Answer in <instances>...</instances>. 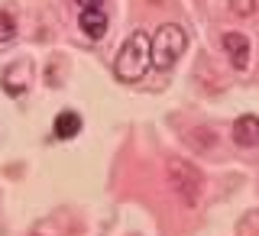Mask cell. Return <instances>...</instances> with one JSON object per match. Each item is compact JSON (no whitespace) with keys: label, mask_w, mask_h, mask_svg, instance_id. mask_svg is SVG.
<instances>
[{"label":"cell","mask_w":259,"mask_h":236,"mask_svg":"<svg viewBox=\"0 0 259 236\" xmlns=\"http://www.w3.org/2000/svg\"><path fill=\"white\" fill-rule=\"evenodd\" d=\"M78 23H81V29H84L88 39H104V36H107V26H110L104 7H81Z\"/></svg>","instance_id":"cell-5"},{"label":"cell","mask_w":259,"mask_h":236,"mask_svg":"<svg viewBox=\"0 0 259 236\" xmlns=\"http://www.w3.org/2000/svg\"><path fill=\"white\" fill-rule=\"evenodd\" d=\"M227 7L237 16H253L256 13V0H227Z\"/></svg>","instance_id":"cell-10"},{"label":"cell","mask_w":259,"mask_h":236,"mask_svg":"<svg viewBox=\"0 0 259 236\" xmlns=\"http://www.w3.org/2000/svg\"><path fill=\"white\" fill-rule=\"evenodd\" d=\"M107 0H78V7H104Z\"/></svg>","instance_id":"cell-11"},{"label":"cell","mask_w":259,"mask_h":236,"mask_svg":"<svg viewBox=\"0 0 259 236\" xmlns=\"http://www.w3.org/2000/svg\"><path fill=\"white\" fill-rule=\"evenodd\" d=\"M149 52L156 68H172V65L188 52V32L178 23H165L156 29V36H149Z\"/></svg>","instance_id":"cell-3"},{"label":"cell","mask_w":259,"mask_h":236,"mask_svg":"<svg viewBox=\"0 0 259 236\" xmlns=\"http://www.w3.org/2000/svg\"><path fill=\"white\" fill-rule=\"evenodd\" d=\"M29 62H13L10 68L4 71V91L10 94V97H20L23 91L29 87Z\"/></svg>","instance_id":"cell-7"},{"label":"cell","mask_w":259,"mask_h":236,"mask_svg":"<svg viewBox=\"0 0 259 236\" xmlns=\"http://www.w3.org/2000/svg\"><path fill=\"white\" fill-rule=\"evenodd\" d=\"M233 143H237L240 149H253V146H259V117L256 113H243V117H237V123H233Z\"/></svg>","instance_id":"cell-6"},{"label":"cell","mask_w":259,"mask_h":236,"mask_svg":"<svg viewBox=\"0 0 259 236\" xmlns=\"http://www.w3.org/2000/svg\"><path fill=\"white\" fill-rule=\"evenodd\" d=\"M78 133H81V117L75 110H62L55 117V139H71Z\"/></svg>","instance_id":"cell-8"},{"label":"cell","mask_w":259,"mask_h":236,"mask_svg":"<svg viewBox=\"0 0 259 236\" xmlns=\"http://www.w3.org/2000/svg\"><path fill=\"white\" fill-rule=\"evenodd\" d=\"M168 188L185 207H198L201 194H204V175L201 168L188 159H168Z\"/></svg>","instance_id":"cell-2"},{"label":"cell","mask_w":259,"mask_h":236,"mask_svg":"<svg viewBox=\"0 0 259 236\" xmlns=\"http://www.w3.org/2000/svg\"><path fill=\"white\" fill-rule=\"evenodd\" d=\"M149 68H152L149 36H146V32H133V36L120 45L117 59H113V75L130 84V81H143Z\"/></svg>","instance_id":"cell-1"},{"label":"cell","mask_w":259,"mask_h":236,"mask_svg":"<svg viewBox=\"0 0 259 236\" xmlns=\"http://www.w3.org/2000/svg\"><path fill=\"white\" fill-rule=\"evenodd\" d=\"M221 45H224V55L227 62L233 65L237 71H246L249 68V55H253V45H249V39L243 36V32H224L221 36Z\"/></svg>","instance_id":"cell-4"},{"label":"cell","mask_w":259,"mask_h":236,"mask_svg":"<svg viewBox=\"0 0 259 236\" xmlns=\"http://www.w3.org/2000/svg\"><path fill=\"white\" fill-rule=\"evenodd\" d=\"M13 39H16V20L0 10V45H10Z\"/></svg>","instance_id":"cell-9"}]
</instances>
